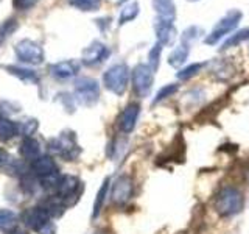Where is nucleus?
I'll use <instances>...</instances> for the list:
<instances>
[{
  "mask_svg": "<svg viewBox=\"0 0 249 234\" xmlns=\"http://www.w3.org/2000/svg\"><path fill=\"white\" fill-rule=\"evenodd\" d=\"M213 208L220 217H235L245 208V197L235 186H226L216 194Z\"/></svg>",
  "mask_w": 249,
  "mask_h": 234,
  "instance_id": "nucleus-1",
  "label": "nucleus"
},
{
  "mask_svg": "<svg viewBox=\"0 0 249 234\" xmlns=\"http://www.w3.org/2000/svg\"><path fill=\"white\" fill-rule=\"evenodd\" d=\"M129 83V69L126 64H115L109 67L103 75V84L115 96H123Z\"/></svg>",
  "mask_w": 249,
  "mask_h": 234,
  "instance_id": "nucleus-2",
  "label": "nucleus"
},
{
  "mask_svg": "<svg viewBox=\"0 0 249 234\" xmlns=\"http://www.w3.org/2000/svg\"><path fill=\"white\" fill-rule=\"evenodd\" d=\"M50 214L42 206H35L25 211L23 222L37 234H54V225L50 222Z\"/></svg>",
  "mask_w": 249,
  "mask_h": 234,
  "instance_id": "nucleus-3",
  "label": "nucleus"
},
{
  "mask_svg": "<svg viewBox=\"0 0 249 234\" xmlns=\"http://www.w3.org/2000/svg\"><path fill=\"white\" fill-rule=\"evenodd\" d=\"M16 57H18L22 62L27 64L37 66L44 61V50L37 42L31 41V39H22L14 47Z\"/></svg>",
  "mask_w": 249,
  "mask_h": 234,
  "instance_id": "nucleus-4",
  "label": "nucleus"
},
{
  "mask_svg": "<svg viewBox=\"0 0 249 234\" xmlns=\"http://www.w3.org/2000/svg\"><path fill=\"white\" fill-rule=\"evenodd\" d=\"M50 148L58 156L67 161H73L80 155V147H78L72 133H62L56 139L50 140Z\"/></svg>",
  "mask_w": 249,
  "mask_h": 234,
  "instance_id": "nucleus-5",
  "label": "nucleus"
},
{
  "mask_svg": "<svg viewBox=\"0 0 249 234\" xmlns=\"http://www.w3.org/2000/svg\"><path fill=\"white\" fill-rule=\"evenodd\" d=\"M153 69L146 64H139L132 70V88L139 97H146L153 88Z\"/></svg>",
  "mask_w": 249,
  "mask_h": 234,
  "instance_id": "nucleus-6",
  "label": "nucleus"
},
{
  "mask_svg": "<svg viewBox=\"0 0 249 234\" xmlns=\"http://www.w3.org/2000/svg\"><path fill=\"white\" fill-rule=\"evenodd\" d=\"M75 96L83 105L90 106L100 97V86L93 78H78L75 83Z\"/></svg>",
  "mask_w": 249,
  "mask_h": 234,
  "instance_id": "nucleus-7",
  "label": "nucleus"
},
{
  "mask_svg": "<svg viewBox=\"0 0 249 234\" xmlns=\"http://www.w3.org/2000/svg\"><path fill=\"white\" fill-rule=\"evenodd\" d=\"M132 191H134V184H132V179L128 175H122L115 179V183L112 184V203L114 205H124L128 203L132 197Z\"/></svg>",
  "mask_w": 249,
  "mask_h": 234,
  "instance_id": "nucleus-8",
  "label": "nucleus"
},
{
  "mask_svg": "<svg viewBox=\"0 0 249 234\" xmlns=\"http://www.w3.org/2000/svg\"><path fill=\"white\" fill-rule=\"evenodd\" d=\"M241 18V14L238 11H232L229 13L228 16H224V18L220 20V23L213 28V31L210 33V36L206 39L207 44H215L218 39H221L224 35H228L231 30H233L237 27V23Z\"/></svg>",
  "mask_w": 249,
  "mask_h": 234,
  "instance_id": "nucleus-9",
  "label": "nucleus"
},
{
  "mask_svg": "<svg viewBox=\"0 0 249 234\" xmlns=\"http://www.w3.org/2000/svg\"><path fill=\"white\" fill-rule=\"evenodd\" d=\"M109 57V50L105 44L98 41L92 42L89 47H86L83 50V62L86 66H97L100 62H103Z\"/></svg>",
  "mask_w": 249,
  "mask_h": 234,
  "instance_id": "nucleus-10",
  "label": "nucleus"
},
{
  "mask_svg": "<svg viewBox=\"0 0 249 234\" xmlns=\"http://www.w3.org/2000/svg\"><path fill=\"white\" fill-rule=\"evenodd\" d=\"M139 114H140V106L137 103H129L126 108L123 109L120 117H119V128L123 133H126V135L131 133L137 123Z\"/></svg>",
  "mask_w": 249,
  "mask_h": 234,
  "instance_id": "nucleus-11",
  "label": "nucleus"
},
{
  "mask_svg": "<svg viewBox=\"0 0 249 234\" xmlns=\"http://www.w3.org/2000/svg\"><path fill=\"white\" fill-rule=\"evenodd\" d=\"M78 70H80V64L73 59L61 61L50 66L52 77L58 78V80H69V78H72L78 74Z\"/></svg>",
  "mask_w": 249,
  "mask_h": 234,
  "instance_id": "nucleus-12",
  "label": "nucleus"
},
{
  "mask_svg": "<svg viewBox=\"0 0 249 234\" xmlns=\"http://www.w3.org/2000/svg\"><path fill=\"white\" fill-rule=\"evenodd\" d=\"M31 170L39 176V179L58 174V167L52 156H39L37 159L31 161Z\"/></svg>",
  "mask_w": 249,
  "mask_h": 234,
  "instance_id": "nucleus-13",
  "label": "nucleus"
},
{
  "mask_svg": "<svg viewBox=\"0 0 249 234\" xmlns=\"http://www.w3.org/2000/svg\"><path fill=\"white\" fill-rule=\"evenodd\" d=\"M78 187H80V179L73 175H66L59 178V183L56 187L58 197L61 200H66L69 197H75Z\"/></svg>",
  "mask_w": 249,
  "mask_h": 234,
  "instance_id": "nucleus-14",
  "label": "nucleus"
},
{
  "mask_svg": "<svg viewBox=\"0 0 249 234\" xmlns=\"http://www.w3.org/2000/svg\"><path fill=\"white\" fill-rule=\"evenodd\" d=\"M19 150H20V155L25 159L35 161V159L39 158V156H41V144H39L37 140L33 139V137H25L22 140Z\"/></svg>",
  "mask_w": 249,
  "mask_h": 234,
  "instance_id": "nucleus-15",
  "label": "nucleus"
},
{
  "mask_svg": "<svg viewBox=\"0 0 249 234\" xmlns=\"http://www.w3.org/2000/svg\"><path fill=\"white\" fill-rule=\"evenodd\" d=\"M156 33L162 44H171L175 39V28L170 20H160L156 25Z\"/></svg>",
  "mask_w": 249,
  "mask_h": 234,
  "instance_id": "nucleus-16",
  "label": "nucleus"
},
{
  "mask_svg": "<svg viewBox=\"0 0 249 234\" xmlns=\"http://www.w3.org/2000/svg\"><path fill=\"white\" fill-rule=\"evenodd\" d=\"M6 70L10 72L11 75L18 77L19 80L22 81H27V83H37V75L35 70H30V69H23V67H16V66H8Z\"/></svg>",
  "mask_w": 249,
  "mask_h": 234,
  "instance_id": "nucleus-17",
  "label": "nucleus"
},
{
  "mask_svg": "<svg viewBox=\"0 0 249 234\" xmlns=\"http://www.w3.org/2000/svg\"><path fill=\"white\" fill-rule=\"evenodd\" d=\"M18 225V215L11 209H0V230L10 231Z\"/></svg>",
  "mask_w": 249,
  "mask_h": 234,
  "instance_id": "nucleus-18",
  "label": "nucleus"
},
{
  "mask_svg": "<svg viewBox=\"0 0 249 234\" xmlns=\"http://www.w3.org/2000/svg\"><path fill=\"white\" fill-rule=\"evenodd\" d=\"M18 135V125L6 117H0V140H10Z\"/></svg>",
  "mask_w": 249,
  "mask_h": 234,
  "instance_id": "nucleus-19",
  "label": "nucleus"
},
{
  "mask_svg": "<svg viewBox=\"0 0 249 234\" xmlns=\"http://www.w3.org/2000/svg\"><path fill=\"white\" fill-rule=\"evenodd\" d=\"M109 183H111V179L106 178L105 181H103V184H101L98 194H97L95 203H93V214H92V217H93V218L98 217V214L101 213V209H103L105 200H106V197H107V191H109Z\"/></svg>",
  "mask_w": 249,
  "mask_h": 234,
  "instance_id": "nucleus-20",
  "label": "nucleus"
},
{
  "mask_svg": "<svg viewBox=\"0 0 249 234\" xmlns=\"http://www.w3.org/2000/svg\"><path fill=\"white\" fill-rule=\"evenodd\" d=\"M153 5L156 8V11L160 14V18H163L165 20L173 19L175 6H173V2H171V0H154Z\"/></svg>",
  "mask_w": 249,
  "mask_h": 234,
  "instance_id": "nucleus-21",
  "label": "nucleus"
},
{
  "mask_svg": "<svg viewBox=\"0 0 249 234\" xmlns=\"http://www.w3.org/2000/svg\"><path fill=\"white\" fill-rule=\"evenodd\" d=\"M69 3L80 11H97L101 6V0H69Z\"/></svg>",
  "mask_w": 249,
  "mask_h": 234,
  "instance_id": "nucleus-22",
  "label": "nucleus"
},
{
  "mask_svg": "<svg viewBox=\"0 0 249 234\" xmlns=\"http://www.w3.org/2000/svg\"><path fill=\"white\" fill-rule=\"evenodd\" d=\"M187 55H189V49H187V45H181L179 49H176L173 53H171V57L168 58V62L173 67H178L187 59Z\"/></svg>",
  "mask_w": 249,
  "mask_h": 234,
  "instance_id": "nucleus-23",
  "label": "nucleus"
},
{
  "mask_svg": "<svg viewBox=\"0 0 249 234\" xmlns=\"http://www.w3.org/2000/svg\"><path fill=\"white\" fill-rule=\"evenodd\" d=\"M36 130H37V122H36V119L22 120V122L18 125V131L22 133V135H25L27 137H30Z\"/></svg>",
  "mask_w": 249,
  "mask_h": 234,
  "instance_id": "nucleus-24",
  "label": "nucleus"
},
{
  "mask_svg": "<svg viewBox=\"0 0 249 234\" xmlns=\"http://www.w3.org/2000/svg\"><path fill=\"white\" fill-rule=\"evenodd\" d=\"M137 13H139V6H137V3L134 2V3H129V5H126L122 10V14H120V23H124V22H129V20H132L137 16Z\"/></svg>",
  "mask_w": 249,
  "mask_h": 234,
  "instance_id": "nucleus-25",
  "label": "nucleus"
},
{
  "mask_svg": "<svg viewBox=\"0 0 249 234\" xmlns=\"http://www.w3.org/2000/svg\"><path fill=\"white\" fill-rule=\"evenodd\" d=\"M176 91H178V86H176V84H167L165 88H162V89L158 92V96H156V98H154V101H153V105H156V103H159V101H162V100H165V98L171 97Z\"/></svg>",
  "mask_w": 249,
  "mask_h": 234,
  "instance_id": "nucleus-26",
  "label": "nucleus"
},
{
  "mask_svg": "<svg viewBox=\"0 0 249 234\" xmlns=\"http://www.w3.org/2000/svg\"><path fill=\"white\" fill-rule=\"evenodd\" d=\"M201 67H202L201 62H196V64H192V66H189V67L182 69L181 72L178 74V78H179V80H189V78H192L193 75H196V74L199 72Z\"/></svg>",
  "mask_w": 249,
  "mask_h": 234,
  "instance_id": "nucleus-27",
  "label": "nucleus"
},
{
  "mask_svg": "<svg viewBox=\"0 0 249 234\" xmlns=\"http://www.w3.org/2000/svg\"><path fill=\"white\" fill-rule=\"evenodd\" d=\"M14 30H18V20H6L2 27H0V41L5 39L6 36H10Z\"/></svg>",
  "mask_w": 249,
  "mask_h": 234,
  "instance_id": "nucleus-28",
  "label": "nucleus"
},
{
  "mask_svg": "<svg viewBox=\"0 0 249 234\" xmlns=\"http://www.w3.org/2000/svg\"><path fill=\"white\" fill-rule=\"evenodd\" d=\"M39 0H13V6L19 11H27L31 10Z\"/></svg>",
  "mask_w": 249,
  "mask_h": 234,
  "instance_id": "nucleus-29",
  "label": "nucleus"
},
{
  "mask_svg": "<svg viewBox=\"0 0 249 234\" xmlns=\"http://www.w3.org/2000/svg\"><path fill=\"white\" fill-rule=\"evenodd\" d=\"M246 38H249V30H243V31H240V33H237L233 38H231L228 42L224 44V49H229L231 45H235V44H238L240 41H243V39H246Z\"/></svg>",
  "mask_w": 249,
  "mask_h": 234,
  "instance_id": "nucleus-30",
  "label": "nucleus"
},
{
  "mask_svg": "<svg viewBox=\"0 0 249 234\" xmlns=\"http://www.w3.org/2000/svg\"><path fill=\"white\" fill-rule=\"evenodd\" d=\"M159 55H160V45H156L150 53V64L153 70L159 67Z\"/></svg>",
  "mask_w": 249,
  "mask_h": 234,
  "instance_id": "nucleus-31",
  "label": "nucleus"
},
{
  "mask_svg": "<svg viewBox=\"0 0 249 234\" xmlns=\"http://www.w3.org/2000/svg\"><path fill=\"white\" fill-rule=\"evenodd\" d=\"M6 158H8L6 152L3 150V148H0V166H3V162L6 161Z\"/></svg>",
  "mask_w": 249,
  "mask_h": 234,
  "instance_id": "nucleus-32",
  "label": "nucleus"
},
{
  "mask_svg": "<svg viewBox=\"0 0 249 234\" xmlns=\"http://www.w3.org/2000/svg\"><path fill=\"white\" fill-rule=\"evenodd\" d=\"M11 234H27V233H23V231H13Z\"/></svg>",
  "mask_w": 249,
  "mask_h": 234,
  "instance_id": "nucleus-33",
  "label": "nucleus"
},
{
  "mask_svg": "<svg viewBox=\"0 0 249 234\" xmlns=\"http://www.w3.org/2000/svg\"><path fill=\"white\" fill-rule=\"evenodd\" d=\"M95 234H103V233H95Z\"/></svg>",
  "mask_w": 249,
  "mask_h": 234,
  "instance_id": "nucleus-34",
  "label": "nucleus"
}]
</instances>
